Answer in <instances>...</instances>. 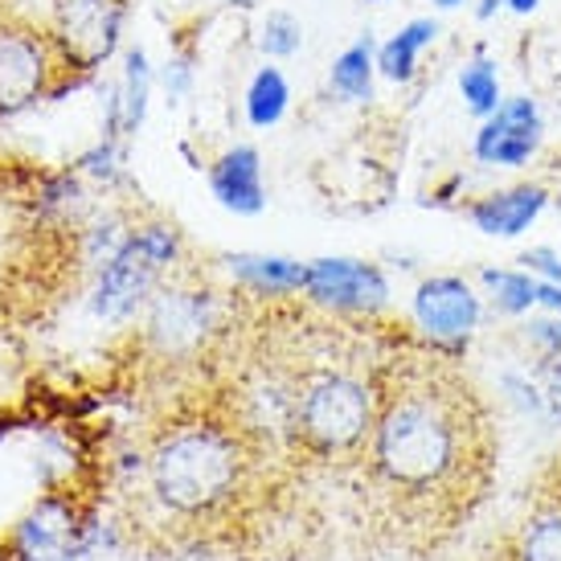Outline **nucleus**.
<instances>
[{"instance_id":"1","label":"nucleus","mask_w":561,"mask_h":561,"mask_svg":"<svg viewBox=\"0 0 561 561\" xmlns=\"http://www.w3.org/2000/svg\"><path fill=\"white\" fill-rule=\"evenodd\" d=\"M365 451L381 488L402 504L431 508V520L468 516V500L480 496L488 468L483 410L468 381L431 360L402 377L393 374L381 390Z\"/></svg>"},{"instance_id":"2","label":"nucleus","mask_w":561,"mask_h":561,"mask_svg":"<svg viewBox=\"0 0 561 561\" xmlns=\"http://www.w3.org/2000/svg\"><path fill=\"white\" fill-rule=\"evenodd\" d=\"M250 451L242 431L218 419L169 426L148 455L152 496L176 516H209L242 492Z\"/></svg>"},{"instance_id":"3","label":"nucleus","mask_w":561,"mask_h":561,"mask_svg":"<svg viewBox=\"0 0 561 561\" xmlns=\"http://www.w3.org/2000/svg\"><path fill=\"white\" fill-rule=\"evenodd\" d=\"M381 405V386L348 369H320L296 386L291 405V435L304 451L320 459L357 455L369 447Z\"/></svg>"},{"instance_id":"4","label":"nucleus","mask_w":561,"mask_h":561,"mask_svg":"<svg viewBox=\"0 0 561 561\" xmlns=\"http://www.w3.org/2000/svg\"><path fill=\"white\" fill-rule=\"evenodd\" d=\"M181 254V238L172 226H140L124 238V247L111 254V263L103 266V279H99V299L94 308L103 316H127L136 312L160 271H169Z\"/></svg>"},{"instance_id":"5","label":"nucleus","mask_w":561,"mask_h":561,"mask_svg":"<svg viewBox=\"0 0 561 561\" xmlns=\"http://www.w3.org/2000/svg\"><path fill=\"white\" fill-rule=\"evenodd\" d=\"M127 0H54L49 42L66 70L91 75L119 49Z\"/></svg>"},{"instance_id":"6","label":"nucleus","mask_w":561,"mask_h":561,"mask_svg":"<svg viewBox=\"0 0 561 561\" xmlns=\"http://www.w3.org/2000/svg\"><path fill=\"white\" fill-rule=\"evenodd\" d=\"M414 328L438 353H463L483 320V299L459 275H431L414 291Z\"/></svg>"},{"instance_id":"7","label":"nucleus","mask_w":561,"mask_h":561,"mask_svg":"<svg viewBox=\"0 0 561 561\" xmlns=\"http://www.w3.org/2000/svg\"><path fill=\"white\" fill-rule=\"evenodd\" d=\"M58 49L25 25H0V119L30 111L54 79Z\"/></svg>"},{"instance_id":"8","label":"nucleus","mask_w":561,"mask_h":561,"mask_svg":"<svg viewBox=\"0 0 561 561\" xmlns=\"http://www.w3.org/2000/svg\"><path fill=\"white\" fill-rule=\"evenodd\" d=\"M541 131H546L541 107L533 103L529 94H516V99H504L488 119H480V131H476L471 152H476L480 164L520 169V164H529L533 152L541 148Z\"/></svg>"},{"instance_id":"9","label":"nucleus","mask_w":561,"mask_h":561,"mask_svg":"<svg viewBox=\"0 0 561 561\" xmlns=\"http://www.w3.org/2000/svg\"><path fill=\"white\" fill-rule=\"evenodd\" d=\"M304 291L336 312H365L374 316L386 308L390 299V283L374 263H357V259H320L308 266V283Z\"/></svg>"},{"instance_id":"10","label":"nucleus","mask_w":561,"mask_h":561,"mask_svg":"<svg viewBox=\"0 0 561 561\" xmlns=\"http://www.w3.org/2000/svg\"><path fill=\"white\" fill-rule=\"evenodd\" d=\"M214 328V299L209 291H160L152 299L148 332L164 353H188L205 341V332Z\"/></svg>"},{"instance_id":"11","label":"nucleus","mask_w":561,"mask_h":561,"mask_svg":"<svg viewBox=\"0 0 561 561\" xmlns=\"http://www.w3.org/2000/svg\"><path fill=\"white\" fill-rule=\"evenodd\" d=\"M546 205H549V193L541 185H513V188H500V193H488L480 202H471L468 221L480 234L516 238L546 214Z\"/></svg>"},{"instance_id":"12","label":"nucleus","mask_w":561,"mask_h":561,"mask_svg":"<svg viewBox=\"0 0 561 561\" xmlns=\"http://www.w3.org/2000/svg\"><path fill=\"white\" fill-rule=\"evenodd\" d=\"M209 188L226 209L234 214H259L266 205L263 188V157L254 144H234L230 152H221L218 164L209 169Z\"/></svg>"},{"instance_id":"13","label":"nucleus","mask_w":561,"mask_h":561,"mask_svg":"<svg viewBox=\"0 0 561 561\" xmlns=\"http://www.w3.org/2000/svg\"><path fill=\"white\" fill-rule=\"evenodd\" d=\"M438 37V21L431 16H414L402 30L393 33L390 42L377 46V75L393 87H410L419 79V54Z\"/></svg>"},{"instance_id":"14","label":"nucleus","mask_w":561,"mask_h":561,"mask_svg":"<svg viewBox=\"0 0 561 561\" xmlns=\"http://www.w3.org/2000/svg\"><path fill=\"white\" fill-rule=\"evenodd\" d=\"M374 79H377V42L369 33H360L357 42L332 62L328 87L344 103H369L374 99Z\"/></svg>"},{"instance_id":"15","label":"nucleus","mask_w":561,"mask_h":561,"mask_svg":"<svg viewBox=\"0 0 561 561\" xmlns=\"http://www.w3.org/2000/svg\"><path fill=\"white\" fill-rule=\"evenodd\" d=\"M230 271H234V279L254 287L259 296H291V291H304V283H308V266L304 263L266 259V254H234Z\"/></svg>"},{"instance_id":"16","label":"nucleus","mask_w":561,"mask_h":561,"mask_svg":"<svg viewBox=\"0 0 561 561\" xmlns=\"http://www.w3.org/2000/svg\"><path fill=\"white\" fill-rule=\"evenodd\" d=\"M115 94H119V111H124V140H131L144 127L148 94H152V66H148V54L140 46H131L124 54V79L115 82Z\"/></svg>"},{"instance_id":"17","label":"nucleus","mask_w":561,"mask_h":561,"mask_svg":"<svg viewBox=\"0 0 561 561\" xmlns=\"http://www.w3.org/2000/svg\"><path fill=\"white\" fill-rule=\"evenodd\" d=\"M287 107H291V87L283 79V70L279 66H263L247 87V124L266 131L287 115Z\"/></svg>"},{"instance_id":"18","label":"nucleus","mask_w":561,"mask_h":561,"mask_svg":"<svg viewBox=\"0 0 561 561\" xmlns=\"http://www.w3.org/2000/svg\"><path fill=\"white\" fill-rule=\"evenodd\" d=\"M513 561H561V504H549L525 520Z\"/></svg>"},{"instance_id":"19","label":"nucleus","mask_w":561,"mask_h":561,"mask_svg":"<svg viewBox=\"0 0 561 561\" xmlns=\"http://www.w3.org/2000/svg\"><path fill=\"white\" fill-rule=\"evenodd\" d=\"M480 283L488 299L496 304V312L504 316H529L537 308V279L529 271H480Z\"/></svg>"},{"instance_id":"20","label":"nucleus","mask_w":561,"mask_h":561,"mask_svg":"<svg viewBox=\"0 0 561 561\" xmlns=\"http://www.w3.org/2000/svg\"><path fill=\"white\" fill-rule=\"evenodd\" d=\"M459 94H463V107H468L476 119H488V115L504 103L496 62H492V58H471V62L459 70Z\"/></svg>"},{"instance_id":"21","label":"nucleus","mask_w":561,"mask_h":561,"mask_svg":"<svg viewBox=\"0 0 561 561\" xmlns=\"http://www.w3.org/2000/svg\"><path fill=\"white\" fill-rule=\"evenodd\" d=\"M299 46H304V25H299L296 16L283 13V9L263 16V25H259V49H263L266 58H291V54H299Z\"/></svg>"},{"instance_id":"22","label":"nucleus","mask_w":561,"mask_h":561,"mask_svg":"<svg viewBox=\"0 0 561 561\" xmlns=\"http://www.w3.org/2000/svg\"><path fill=\"white\" fill-rule=\"evenodd\" d=\"M525 332H529V341L537 344L549 360L561 357V316H553V320H533Z\"/></svg>"},{"instance_id":"23","label":"nucleus","mask_w":561,"mask_h":561,"mask_svg":"<svg viewBox=\"0 0 561 561\" xmlns=\"http://www.w3.org/2000/svg\"><path fill=\"white\" fill-rule=\"evenodd\" d=\"M525 271H533V275H541V279L549 283H561V254L558 250H549V247H533L525 259Z\"/></svg>"},{"instance_id":"24","label":"nucleus","mask_w":561,"mask_h":561,"mask_svg":"<svg viewBox=\"0 0 561 561\" xmlns=\"http://www.w3.org/2000/svg\"><path fill=\"white\" fill-rule=\"evenodd\" d=\"M164 91H169V99L176 103V99H185L188 94V82H193V62L188 58H172V62H164Z\"/></svg>"},{"instance_id":"25","label":"nucleus","mask_w":561,"mask_h":561,"mask_svg":"<svg viewBox=\"0 0 561 561\" xmlns=\"http://www.w3.org/2000/svg\"><path fill=\"white\" fill-rule=\"evenodd\" d=\"M537 308H546V312L561 316V283L537 279Z\"/></svg>"},{"instance_id":"26","label":"nucleus","mask_w":561,"mask_h":561,"mask_svg":"<svg viewBox=\"0 0 561 561\" xmlns=\"http://www.w3.org/2000/svg\"><path fill=\"white\" fill-rule=\"evenodd\" d=\"M500 9H504V0H480V4H476V21H492Z\"/></svg>"},{"instance_id":"27","label":"nucleus","mask_w":561,"mask_h":561,"mask_svg":"<svg viewBox=\"0 0 561 561\" xmlns=\"http://www.w3.org/2000/svg\"><path fill=\"white\" fill-rule=\"evenodd\" d=\"M537 4H541V0H504V9H508V13H516V16H529Z\"/></svg>"},{"instance_id":"28","label":"nucleus","mask_w":561,"mask_h":561,"mask_svg":"<svg viewBox=\"0 0 561 561\" xmlns=\"http://www.w3.org/2000/svg\"><path fill=\"white\" fill-rule=\"evenodd\" d=\"M438 9H459V4H463V0H435Z\"/></svg>"},{"instance_id":"29","label":"nucleus","mask_w":561,"mask_h":561,"mask_svg":"<svg viewBox=\"0 0 561 561\" xmlns=\"http://www.w3.org/2000/svg\"><path fill=\"white\" fill-rule=\"evenodd\" d=\"M369 4H381V0H369Z\"/></svg>"}]
</instances>
